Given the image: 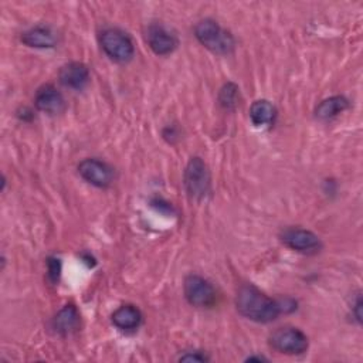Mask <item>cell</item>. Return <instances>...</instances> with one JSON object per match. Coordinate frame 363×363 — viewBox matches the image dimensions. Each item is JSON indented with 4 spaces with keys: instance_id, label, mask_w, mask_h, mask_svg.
Returning <instances> with one entry per match:
<instances>
[{
    "instance_id": "1",
    "label": "cell",
    "mask_w": 363,
    "mask_h": 363,
    "mask_svg": "<svg viewBox=\"0 0 363 363\" xmlns=\"http://www.w3.org/2000/svg\"><path fill=\"white\" fill-rule=\"evenodd\" d=\"M237 311L247 319L258 322V323H268L278 318L281 313L278 301L267 296L254 285H242L235 298Z\"/></svg>"
},
{
    "instance_id": "2",
    "label": "cell",
    "mask_w": 363,
    "mask_h": 363,
    "mask_svg": "<svg viewBox=\"0 0 363 363\" xmlns=\"http://www.w3.org/2000/svg\"><path fill=\"white\" fill-rule=\"evenodd\" d=\"M194 35L206 48L216 54H228L234 48L233 35L221 28L217 21L210 18L201 20L196 24Z\"/></svg>"
},
{
    "instance_id": "3",
    "label": "cell",
    "mask_w": 363,
    "mask_h": 363,
    "mask_svg": "<svg viewBox=\"0 0 363 363\" xmlns=\"http://www.w3.org/2000/svg\"><path fill=\"white\" fill-rule=\"evenodd\" d=\"M104 52L116 62H126L132 60L135 54L133 43L130 38L118 28H108L101 33L99 37Z\"/></svg>"
},
{
    "instance_id": "4",
    "label": "cell",
    "mask_w": 363,
    "mask_h": 363,
    "mask_svg": "<svg viewBox=\"0 0 363 363\" xmlns=\"http://www.w3.org/2000/svg\"><path fill=\"white\" fill-rule=\"evenodd\" d=\"M269 345L272 346V349H275L279 353L302 354L306 352L309 346V340L302 330L296 328L285 326V328H278L271 333Z\"/></svg>"
},
{
    "instance_id": "5",
    "label": "cell",
    "mask_w": 363,
    "mask_h": 363,
    "mask_svg": "<svg viewBox=\"0 0 363 363\" xmlns=\"http://www.w3.org/2000/svg\"><path fill=\"white\" fill-rule=\"evenodd\" d=\"M184 186L190 197L204 199L210 191V174L200 157H191L184 170Z\"/></svg>"
},
{
    "instance_id": "6",
    "label": "cell",
    "mask_w": 363,
    "mask_h": 363,
    "mask_svg": "<svg viewBox=\"0 0 363 363\" xmlns=\"http://www.w3.org/2000/svg\"><path fill=\"white\" fill-rule=\"evenodd\" d=\"M184 296L190 305L210 308L216 302V289L200 275H189L184 279Z\"/></svg>"
},
{
    "instance_id": "7",
    "label": "cell",
    "mask_w": 363,
    "mask_h": 363,
    "mask_svg": "<svg viewBox=\"0 0 363 363\" xmlns=\"http://www.w3.org/2000/svg\"><path fill=\"white\" fill-rule=\"evenodd\" d=\"M282 242L301 254H316L320 250V240L316 234L303 228H286L281 234Z\"/></svg>"
},
{
    "instance_id": "8",
    "label": "cell",
    "mask_w": 363,
    "mask_h": 363,
    "mask_svg": "<svg viewBox=\"0 0 363 363\" xmlns=\"http://www.w3.org/2000/svg\"><path fill=\"white\" fill-rule=\"evenodd\" d=\"M81 177L92 186L105 189L113 182V170L109 164L98 159H85L78 164Z\"/></svg>"
},
{
    "instance_id": "9",
    "label": "cell",
    "mask_w": 363,
    "mask_h": 363,
    "mask_svg": "<svg viewBox=\"0 0 363 363\" xmlns=\"http://www.w3.org/2000/svg\"><path fill=\"white\" fill-rule=\"evenodd\" d=\"M34 104H35V108L38 111H41L44 113H48V115L60 113L64 109V105H65L64 96L52 85L41 86L35 94Z\"/></svg>"
},
{
    "instance_id": "10",
    "label": "cell",
    "mask_w": 363,
    "mask_h": 363,
    "mask_svg": "<svg viewBox=\"0 0 363 363\" xmlns=\"http://www.w3.org/2000/svg\"><path fill=\"white\" fill-rule=\"evenodd\" d=\"M146 40L153 52L159 55L170 54L177 45V40L174 38V35L162 26H150L146 34Z\"/></svg>"
},
{
    "instance_id": "11",
    "label": "cell",
    "mask_w": 363,
    "mask_h": 363,
    "mask_svg": "<svg viewBox=\"0 0 363 363\" xmlns=\"http://www.w3.org/2000/svg\"><path fill=\"white\" fill-rule=\"evenodd\" d=\"M60 81L71 89H82L89 82V69L82 62H69L60 69Z\"/></svg>"
},
{
    "instance_id": "12",
    "label": "cell",
    "mask_w": 363,
    "mask_h": 363,
    "mask_svg": "<svg viewBox=\"0 0 363 363\" xmlns=\"http://www.w3.org/2000/svg\"><path fill=\"white\" fill-rule=\"evenodd\" d=\"M112 323L121 330H135L142 323V313L133 305H122L112 313Z\"/></svg>"
},
{
    "instance_id": "13",
    "label": "cell",
    "mask_w": 363,
    "mask_h": 363,
    "mask_svg": "<svg viewBox=\"0 0 363 363\" xmlns=\"http://www.w3.org/2000/svg\"><path fill=\"white\" fill-rule=\"evenodd\" d=\"M79 325V312L74 305L61 308L52 319V329L60 335H69Z\"/></svg>"
},
{
    "instance_id": "14",
    "label": "cell",
    "mask_w": 363,
    "mask_h": 363,
    "mask_svg": "<svg viewBox=\"0 0 363 363\" xmlns=\"http://www.w3.org/2000/svg\"><path fill=\"white\" fill-rule=\"evenodd\" d=\"M21 41L33 48H52L57 38L55 34L47 27H34L21 34Z\"/></svg>"
},
{
    "instance_id": "15",
    "label": "cell",
    "mask_w": 363,
    "mask_h": 363,
    "mask_svg": "<svg viewBox=\"0 0 363 363\" xmlns=\"http://www.w3.org/2000/svg\"><path fill=\"white\" fill-rule=\"evenodd\" d=\"M277 116V109L275 106L267 101V99H259L255 101L251 108H250V118L251 122L258 126V128H264V126H269L274 123Z\"/></svg>"
},
{
    "instance_id": "16",
    "label": "cell",
    "mask_w": 363,
    "mask_h": 363,
    "mask_svg": "<svg viewBox=\"0 0 363 363\" xmlns=\"http://www.w3.org/2000/svg\"><path fill=\"white\" fill-rule=\"evenodd\" d=\"M349 106V102L345 96H330L323 99L315 109V115L316 118L322 119V121H328L335 118L336 115L342 113L346 108Z\"/></svg>"
},
{
    "instance_id": "17",
    "label": "cell",
    "mask_w": 363,
    "mask_h": 363,
    "mask_svg": "<svg viewBox=\"0 0 363 363\" xmlns=\"http://www.w3.org/2000/svg\"><path fill=\"white\" fill-rule=\"evenodd\" d=\"M238 101V86L233 82H227L218 94V102L224 109H234Z\"/></svg>"
},
{
    "instance_id": "18",
    "label": "cell",
    "mask_w": 363,
    "mask_h": 363,
    "mask_svg": "<svg viewBox=\"0 0 363 363\" xmlns=\"http://www.w3.org/2000/svg\"><path fill=\"white\" fill-rule=\"evenodd\" d=\"M48 278L52 282H57L60 279V274H61V262L58 258H48Z\"/></svg>"
},
{
    "instance_id": "19",
    "label": "cell",
    "mask_w": 363,
    "mask_h": 363,
    "mask_svg": "<svg viewBox=\"0 0 363 363\" xmlns=\"http://www.w3.org/2000/svg\"><path fill=\"white\" fill-rule=\"evenodd\" d=\"M180 360H184V362H206L208 359L204 354H201L200 352H194V353H186V354L180 356Z\"/></svg>"
},
{
    "instance_id": "20",
    "label": "cell",
    "mask_w": 363,
    "mask_h": 363,
    "mask_svg": "<svg viewBox=\"0 0 363 363\" xmlns=\"http://www.w3.org/2000/svg\"><path fill=\"white\" fill-rule=\"evenodd\" d=\"M360 309H362V298H360V295L356 298V302H354V305H353V312H354V316H356V319H357V322H360L362 320V313H360Z\"/></svg>"
},
{
    "instance_id": "21",
    "label": "cell",
    "mask_w": 363,
    "mask_h": 363,
    "mask_svg": "<svg viewBox=\"0 0 363 363\" xmlns=\"http://www.w3.org/2000/svg\"><path fill=\"white\" fill-rule=\"evenodd\" d=\"M247 360H250V362H252V360H259V362H261V360H265V359H264L262 356H252V357H248Z\"/></svg>"
}]
</instances>
